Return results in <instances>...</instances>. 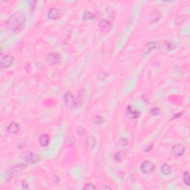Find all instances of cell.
Wrapping results in <instances>:
<instances>
[{"instance_id":"cell-1","label":"cell","mask_w":190,"mask_h":190,"mask_svg":"<svg viewBox=\"0 0 190 190\" xmlns=\"http://www.w3.org/2000/svg\"><path fill=\"white\" fill-rule=\"evenodd\" d=\"M26 16L21 11H17L8 18L6 26L10 31L13 33H19L25 27Z\"/></svg>"},{"instance_id":"cell-2","label":"cell","mask_w":190,"mask_h":190,"mask_svg":"<svg viewBox=\"0 0 190 190\" xmlns=\"http://www.w3.org/2000/svg\"><path fill=\"white\" fill-rule=\"evenodd\" d=\"M14 63V58L10 55H2L0 57V67L1 68H8Z\"/></svg>"},{"instance_id":"cell-3","label":"cell","mask_w":190,"mask_h":190,"mask_svg":"<svg viewBox=\"0 0 190 190\" xmlns=\"http://www.w3.org/2000/svg\"><path fill=\"white\" fill-rule=\"evenodd\" d=\"M61 56L57 53H50L48 54L46 57V61L50 66H56L59 64L61 62Z\"/></svg>"},{"instance_id":"cell-4","label":"cell","mask_w":190,"mask_h":190,"mask_svg":"<svg viewBox=\"0 0 190 190\" xmlns=\"http://www.w3.org/2000/svg\"><path fill=\"white\" fill-rule=\"evenodd\" d=\"M64 103L68 107L74 108L77 105V101L73 94L70 92H67L64 96Z\"/></svg>"},{"instance_id":"cell-5","label":"cell","mask_w":190,"mask_h":190,"mask_svg":"<svg viewBox=\"0 0 190 190\" xmlns=\"http://www.w3.org/2000/svg\"><path fill=\"white\" fill-rule=\"evenodd\" d=\"M155 169V166L153 164L152 162L149 161H146L142 163L141 165V171L144 174H150L152 173Z\"/></svg>"},{"instance_id":"cell-6","label":"cell","mask_w":190,"mask_h":190,"mask_svg":"<svg viewBox=\"0 0 190 190\" xmlns=\"http://www.w3.org/2000/svg\"><path fill=\"white\" fill-rule=\"evenodd\" d=\"M99 28L102 32L103 33H107L111 30V28H112V24H111L110 21L108 20V19H103L99 22Z\"/></svg>"},{"instance_id":"cell-7","label":"cell","mask_w":190,"mask_h":190,"mask_svg":"<svg viewBox=\"0 0 190 190\" xmlns=\"http://www.w3.org/2000/svg\"><path fill=\"white\" fill-rule=\"evenodd\" d=\"M126 114L129 118L131 119H137L140 116V112L134 108L133 106H128L126 110Z\"/></svg>"},{"instance_id":"cell-8","label":"cell","mask_w":190,"mask_h":190,"mask_svg":"<svg viewBox=\"0 0 190 190\" xmlns=\"http://www.w3.org/2000/svg\"><path fill=\"white\" fill-rule=\"evenodd\" d=\"M97 140L94 136H89L86 138L85 142V147L87 150L91 151L96 146Z\"/></svg>"},{"instance_id":"cell-9","label":"cell","mask_w":190,"mask_h":190,"mask_svg":"<svg viewBox=\"0 0 190 190\" xmlns=\"http://www.w3.org/2000/svg\"><path fill=\"white\" fill-rule=\"evenodd\" d=\"M172 152L176 157H179L185 152V147L182 144H176L172 147Z\"/></svg>"},{"instance_id":"cell-10","label":"cell","mask_w":190,"mask_h":190,"mask_svg":"<svg viewBox=\"0 0 190 190\" xmlns=\"http://www.w3.org/2000/svg\"><path fill=\"white\" fill-rule=\"evenodd\" d=\"M25 165H22L20 164L19 166H12L10 167V169H8V171H7V174L8 175V177H11V175H14L16 174L19 173V172L22 171L23 169L25 168Z\"/></svg>"},{"instance_id":"cell-11","label":"cell","mask_w":190,"mask_h":190,"mask_svg":"<svg viewBox=\"0 0 190 190\" xmlns=\"http://www.w3.org/2000/svg\"><path fill=\"white\" fill-rule=\"evenodd\" d=\"M162 17L161 13L158 10H154V11L152 12L149 17V22L150 24H155L157 23L158 21L161 20Z\"/></svg>"},{"instance_id":"cell-12","label":"cell","mask_w":190,"mask_h":190,"mask_svg":"<svg viewBox=\"0 0 190 190\" xmlns=\"http://www.w3.org/2000/svg\"><path fill=\"white\" fill-rule=\"evenodd\" d=\"M158 47V42L152 41L149 42V43H146L145 45V46L143 48V52L144 54H149L150 52L153 51L154 50H155Z\"/></svg>"},{"instance_id":"cell-13","label":"cell","mask_w":190,"mask_h":190,"mask_svg":"<svg viewBox=\"0 0 190 190\" xmlns=\"http://www.w3.org/2000/svg\"><path fill=\"white\" fill-rule=\"evenodd\" d=\"M25 160L28 163H35L38 161L39 157L36 154L30 152L25 155Z\"/></svg>"},{"instance_id":"cell-14","label":"cell","mask_w":190,"mask_h":190,"mask_svg":"<svg viewBox=\"0 0 190 190\" xmlns=\"http://www.w3.org/2000/svg\"><path fill=\"white\" fill-rule=\"evenodd\" d=\"M59 14H60V10L57 8H52L48 10V17L50 19H56L59 17Z\"/></svg>"},{"instance_id":"cell-15","label":"cell","mask_w":190,"mask_h":190,"mask_svg":"<svg viewBox=\"0 0 190 190\" xmlns=\"http://www.w3.org/2000/svg\"><path fill=\"white\" fill-rule=\"evenodd\" d=\"M49 142H50V138H49V136L47 134L42 135L40 137V139H39V142H40V146L43 147L47 146L49 144Z\"/></svg>"},{"instance_id":"cell-16","label":"cell","mask_w":190,"mask_h":190,"mask_svg":"<svg viewBox=\"0 0 190 190\" xmlns=\"http://www.w3.org/2000/svg\"><path fill=\"white\" fill-rule=\"evenodd\" d=\"M8 131L10 134H17L19 131V125L15 122H12L8 125Z\"/></svg>"},{"instance_id":"cell-17","label":"cell","mask_w":190,"mask_h":190,"mask_svg":"<svg viewBox=\"0 0 190 190\" xmlns=\"http://www.w3.org/2000/svg\"><path fill=\"white\" fill-rule=\"evenodd\" d=\"M95 18H96V15L91 11H85L82 14V19L85 21H87V22L94 20Z\"/></svg>"},{"instance_id":"cell-18","label":"cell","mask_w":190,"mask_h":190,"mask_svg":"<svg viewBox=\"0 0 190 190\" xmlns=\"http://www.w3.org/2000/svg\"><path fill=\"white\" fill-rule=\"evenodd\" d=\"M126 157V152L124 151H119L115 154L114 155V160L117 161H122L125 159V158Z\"/></svg>"},{"instance_id":"cell-19","label":"cell","mask_w":190,"mask_h":190,"mask_svg":"<svg viewBox=\"0 0 190 190\" xmlns=\"http://www.w3.org/2000/svg\"><path fill=\"white\" fill-rule=\"evenodd\" d=\"M161 171L162 173L163 174V175H169V174H171L172 167L170 166L169 164H166V163H165V164H163L161 166Z\"/></svg>"},{"instance_id":"cell-20","label":"cell","mask_w":190,"mask_h":190,"mask_svg":"<svg viewBox=\"0 0 190 190\" xmlns=\"http://www.w3.org/2000/svg\"><path fill=\"white\" fill-rule=\"evenodd\" d=\"M183 180H184V184H185L186 186L190 185V176L189 173L188 172H186L184 174V175H183Z\"/></svg>"},{"instance_id":"cell-21","label":"cell","mask_w":190,"mask_h":190,"mask_svg":"<svg viewBox=\"0 0 190 190\" xmlns=\"http://www.w3.org/2000/svg\"><path fill=\"white\" fill-rule=\"evenodd\" d=\"M166 48L168 51H173L176 48V44L174 42L168 41L166 43Z\"/></svg>"},{"instance_id":"cell-22","label":"cell","mask_w":190,"mask_h":190,"mask_svg":"<svg viewBox=\"0 0 190 190\" xmlns=\"http://www.w3.org/2000/svg\"><path fill=\"white\" fill-rule=\"evenodd\" d=\"M104 121H105L104 119H103L102 117H100V116H99V115L95 116V117L94 118V123L97 125L103 124V123H104Z\"/></svg>"},{"instance_id":"cell-23","label":"cell","mask_w":190,"mask_h":190,"mask_svg":"<svg viewBox=\"0 0 190 190\" xmlns=\"http://www.w3.org/2000/svg\"><path fill=\"white\" fill-rule=\"evenodd\" d=\"M77 133L80 136H82V135H85L86 133L85 128L82 127V126H79L77 128Z\"/></svg>"},{"instance_id":"cell-24","label":"cell","mask_w":190,"mask_h":190,"mask_svg":"<svg viewBox=\"0 0 190 190\" xmlns=\"http://www.w3.org/2000/svg\"><path fill=\"white\" fill-rule=\"evenodd\" d=\"M83 189L89 190H95L96 189V186H95L93 184H91V183H87V184H86V185L83 186Z\"/></svg>"},{"instance_id":"cell-25","label":"cell","mask_w":190,"mask_h":190,"mask_svg":"<svg viewBox=\"0 0 190 190\" xmlns=\"http://www.w3.org/2000/svg\"><path fill=\"white\" fill-rule=\"evenodd\" d=\"M127 143H128V140H126V139H124V138L120 139V140L119 142H118V145L121 147H124L125 146L127 145Z\"/></svg>"},{"instance_id":"cell-26","label":"cell","mask_w":190,"mask_h":190,"mask_svg":"<svg viewBox=\"0 0 190 190\" xmlns=\"http://www.w3.org/2000/svg\"><path fill=\"white\" fill-rule=\"evenodd\" d=\"M160 108H152V111H151V113H152V115H157V114H158L160 113Z\"/></svg>"},{"instance_id":"cell-27","label":"cell","mask_w":190,"mask_h":190,"mask_svg":"<svg viewBox=\"0 0 190 190\" xmlns=\"http://www.w3.org/2000/svg\"><path fill=\"white\" fill-rule=\"evenodd\" d=\"M22 187L24 188V189H28V184H27V182H26L25 180H23L22 182Z\"/></svg>"},{"instance_id":"cell-28","label":"cell","mask_w":190,"mask_h":190,"mask_svg":"<svg viewBox=\"0 0 190 190\" xmlns=\"http://www.w3.org/2000/svg\"><path fill=\"white\" fill-rule=\"evenodd\" d=\"M101 189H112V188H111L110 186H103L101 187Z\"/></svg>"}]
</instances>
